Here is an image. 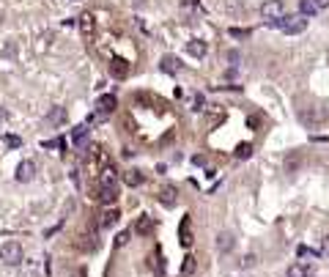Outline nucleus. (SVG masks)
<instances>
[{
  "instance_id": "nucleus-26",
  "label": "nucleus",
  "mask_w": 329,
  "mask_h": 277,
  "mask_svg": "<svg viewBox=\"0 0 329 277\" xmlns=\"http://www.w3.org/2000/svg\"><path fill=\"white\" fill-rule=\"evenodd\" d=\"M6 146H9V149H20L22 140L17 137V134H6Z\"/></svg>"
},
{
  "instance_id": "nucleus-27",
  "label": "nucleus",
  "mask_w": 329,
  "mask_h": 277,
  "mask_svg": "<svg viewBox=\"0 0 329 277\" xmlns=\"http://www.w3.org/2000/svg\"><path fill=\"white\" fill-rule=\"evenodd\" d=\"M231 36H236V39H247V36H250V31H247V28H231Z\"/></svg>"
},
{
  "instance_id": "nucleus-33",
  "label": "nucleus",
  "mask_w": 329,
  "mask_h": 277,
  "mask_svg": "<svg viewBox=\"0 0 329 277\" xmlns=\"http://www.w3.org/2000/svg\"><path fill=\"white\" fill-rule=\"evenodd\" d=\"M228 58H231V63H233V66H239V52H231Z\"/></svg>"
},
{
  "instance_id": "nucleus-7",
  "label": "nucleus",
  "mask_w": 329,
  "mask_h": 277,
  "mask_svg": "<svg viewBox=\"0 0 329 277\" xmlns=\"http://www.w3.org/2000/svg\"><path fill=\"white\" fill-rule=\"evenodd\" d=\"M99 187H118V170H115L113 165H107V168L99 173Z\"/></svg>"
},
{
  "instance_id": "nucleus-14",
  "label": "nucleus",
  "mask_w": 329,
  "mask_h": 277,
  "mask_svg": "<svg viewBox=\"0 0 329 277\" xmlns=\"http://www.w3.org/2000/svg\"><path fill=\"white\" fill-rule=\"evenodd\" d=\"M187 52L195 55V58H203L206 52H209V47H206V41H201V39H192V41H187Z\"/></svg>"
},
{
  "instance_id": "nucleus-21",
  "label": "nucleus",
  "mask_w": 329,
  "mask_h": 277,
  "mask_svg": "<svg viewBox=\"0 0 329 277\" xmlns=\"http://www.w3.org/2000/svg\"><path fill=\"white\" fill-rule=\"evenodd\" d=\"M233 157L236 159H250L252 157V143H239L236 151H233Z\"/></svg>"
},
{
  "instance_id": "nucleus-20",
  "label": "nucleus",
  "mask_w": 329,
  "mask_h": 277,
  "mask_svg": "<svg viewBox=\"0 0 329 277\" xmlns=\"http://www.w3.org/2000/svg\"><path fill=\"white\" fill-rule=\"evenodd\" d=\"M195 269H198V258L187 255V258H184V263H181V277H190V274H195Z\"/></svg>"
},
{
  "instance_id": "nucleus-6",
  "label": "nucleus",
  "mask_w": 329,
  "mask_h": 277,
  "mask_svg": "<svg viewBox=\"0 0 329 277\" xmlns=\"http://www.w3.org/2000/svg\"><path fill=\"white\" fill-rule=\"evenodd\" d=\"M115 107H118V99H115L113 93H104V96H99V102H96V113L102 115V118H104V115H110Z\"/></svg>"
},
{
  "instance_id": "nucleus-28",
  "label": "nucleus",
  "mask_w": 329,
  "mask_h": 277,
  "mask_svg": "<svg viewBox=\"0 0 329 277\" xmlns=\"http://www.w3.org/2000/svg\"><path fill=\"white\" fill-rule=\"evenodd\" d=\"M129 236H132V231H121V233H118V239H115V244L123 247V244L129 241Z\"/></svg>"
},
{
  "instance_id": "nucleus-8",
  "label": "nucleus",
  "mask_w": 329,
  "mask_h": 277,
  "mask_svg": "<svg viewBox=\"0 0 329 277\" xmlns=\"http://www.w3.org/2000/svg\"><path fill=\"white\" fill-rule=\"evenodd\" d=\"M310 274H313V266L304 263V261H296L285 269V277H310Z\"/></svg>"
},
{
  "instance_id": "nucleus-10",
  "label": "nucleus",
  "mask_w": 329,
  "mask_h": 277,
  "mask_svg": "<svg viewBox=\"0 0 329 277\" xmlns=\"http://www.w3.org/2000/svg\"><path fill=\"white\" fill-rule=\"evenodd\" d=\"M179 236H181V244L184 247H190L192 244V217L187 214L184 220H181V225H179Z\"/></svg>"
},
{
  "instance_id": "nucleus-13",
  "label": "nucleus",
  "mask_w": 329,
  "mask_h": 277,
  "mask_svg": "<svg viewBox=\"0 0 329 277\" xmlns=\"http://www.w3.org/2000/svg\"><path fill=\"white\" fill-rule=\"evenodd\" d=\"M159 200L164 206H176V200H179V190H176L173 184H164L159 190Z\"/></svg>"
},
{
  "instance_id": "nucleus-3",
  "label": "nucleus",
  "mask_w": 329,
  "mask_h": 277,
  "mask_svg": "<svg viewBox=\"0 0 329 277\" xmlns=\"http://www.w3.org/2000/svg\"><path fill=\"white\" fill-rule=\"evenodd\" d=\"M261 17H263V20H269V22L283 20V17H285V3H283V0H263Z\"/></svg>"
},
{
  "instance_id": "nucleus-5",
  "label": "nucleus",
  "mask_w": 329,
  "mask_h": 277,
  "mask_svg": "<svg viewBox=\"0 0 329 277\" xmlns=\"http://www.w3.org/2000/svg\"><path fill=\"white\" fill-rule=\"evenodd\" d=\"M214 244H217V250L225 255V252H231L233 247H236V236H233L231 231H220L217 233V239H214Z\"/></svg>"
},
{
  "instance_id": "nucleus-25",
  "label": "nucleus",
  "mask_w": 329,
  "mask_h": 277,
  "mask_svg": "<svg viewBox=\"0 0 329 277\" xmlns=\"http://www.w3.org/2000/svg\"><path fill=\"white\" fill-rule=\"evenodd\" d=\"M255 263H258V255H255V252H247L242 261H239V266H242V269H252Z\"/></svg>"
},
{
  "instance_id": "nucleus-15",
  "label": "nucleus",
  "mask_w": 329,
  "mask_h": 277,
  "mask_svg": "<svg viewBox=\"0 0 329 277\" xmlns=\"http://www.w3.org/2000/svg\"><path fill=\"white\" fill-rule=\"evenodd\" d=\"M143 181H145V176L140 173V170H134V168L123 173V184H126V187H140Z\"/></svg>"
},
{
  "instance_id": "nucleus-24",
  "label": "nucleus",
  "mask_w": 329,
  "mask_h": 277,
  "mask_svg": "<svg viewBox=\"0 0 329 277\" xmlns=\"http://www.w3.org/2000/svg\"><path fill=\"white\" fill-rule=\"evenodd\" d=\"M296 255H299V258H315V255H321V252L313 250V247H307V244H299V247H296Z\"/></svg>"
},
{
  "instance_id": "nucleus-12",
  "label": "nucleus",
  "mask_w": 329,
  "mask_h": 277,
  "mask_svg": "<svg viewBox=\"0 0 329 277\" xmlns=\"http://www.w3.org/2000/svg\"><path fill=\"white\" fill-rule=\"evenodd\" d=\"M99 200H102L104 206H113L115 200H118V187H99Z\"/></svg>"
},
{
  "instance_id": "nucleus-4",
  "label": "nucleus",
  "mask_w": 329,
  "mask_h": 277,
  "mask_svg": "<svg viewBox=\"0 0 329 277\" xmlns=\"http://www.w3.org/2000/svg\"><path fill=\"white\" fill-rule=\"evenodd\" d=\"M33 176H36V165H33L31 159H22V162L17 165V181H20V184H28Z\"/></svg>"
},
{
  "instance_id": "nucleus-11",
  "label": "nucleus",
  "mask_w": 329,
  "mask_h": 277,
  "mask_svg": "<svg viewBox=\"0 0 329 277\" xmlns=\"http://www.w3.org/2000/svg\"><path fill=\"white\" fill-rule=\"evenodd\" d=\"M159 69H162L164 74H179L181 72V61L176 55H164L162 63H159Z\"/></svg>"
},
{
  "instance_id": "nucleus-32",
  "label": "nucleus",
  "mask_w": 329,
  "mask_h": 277,
  "mask_svg": "<svg viewBox=\"0 0 329 277\" xmlns=\"http://www.w3.org/2000/svg\"><path fill=\"white\" fill-rule=\"evenodd\" d=\"M315 9H329V0H313Z\"/></svg>"
},
{
  "instance_id": "nucleus-2",
  "label": "nucleus",
  "mask_w": 329,
  "mask_h": 277,
  "mask_svg": "<svg viewBox=\"0 0 329 277\" xmlns=\"http://www.w3.org/2000/svg\"><path fill=\"white\" fill-rule=\"evenodd\" d=\"M0 261H3L6 266H17V263H22V244L20 241H6V244L0 247Z\"/></svg>"
},
{
  "instance_id": "nucleus-30",
  "label": "nucleus",
  "mask_w": 329,
  "mask_h": 277,
  "mask_svg": "<svg viewBox=\"0 0 329 277\" xmlns=\"http://www.w3.org/2000/svg\"><path fill=\"white\" fill-rule=\"evenodd\" d=\"M321 255H326V258H329V233H326L324 239H321Z\"/></svg>"
},
{
  "instance_id": "nucleus-1",
  "label": "nucleus",
  "mask_w": 329,
  "mask_h": 277,
  "mask_svg": "<svg viewBox=\"0 0 329 277\" xmlns=\"http://www.w3.org/2000/svg\"><path fill=\"white\" fill-rule=\"evenodd\" d=\"M307 17H302V14H296V17H283V20H277V22H272L274 28H280L283 33H288V36H296V33H302V31H307Z\"/></svg>"
},
{
  "instance_id": "nucleus-19",
  "label": "nucleus",
  "mask_w": 329,
  "mask_h": 277,
  "mask_svg": "<svg viewBox=\"0 0 329 277\" xmlns=\"http://www.w3.org/2000/svg\"><path fill=\"white\" fill-rule=\"evenodd\" d=\"M63 121H66V110L63 107H52L50 113H47V123H55L58 126V123H63Z\"/></svg>"
},
{
  "instance_id": "nucleus-16",
  "label": "nucleus",
  "mask_w": 329,
  "mask_h": 277,
  "mask_svg": "<svg viewBox=\"0 0 329 277\" xmlns=\"http://www.w3.org/2000/svg\"><path fill=\"white\" fill-rule=\"evenodd\" d=\"M118 209H104L102 211V220H99V225H102V228H113L115 225V222H118Z\"/></svg>"
},
{
  "instance_id": "nucleus-18",
  "label": "nucleus",
  "mask_w": 329,
  "mask_h": 277,
  "mask_svg": "<svg viewBox=\"0 0 329 277\" xmlns=\"http://www.w3.org/2000/svg\"><path fill=\"white\" fill-rule=\"evenodd\" d=\"M93 28H96L93 14H82V17H80V31H82V36H93Z\"/></svg>"
},
{
  "instance_id": "nucleus-22",
  "label": "nucleus",
  "mask_w": 329,
  "mask_h": 277,
  "mask_svg": "<svg viewBox=\"0 0 329 277\" xmlns=\"http://www.w3.org/2000/svg\"><path fill=\"white\" fill-rule=\"evenodd\" d=\"M299 11H302V17H307V20H310L318 9L313 6V0H299Z\"/></svg>"
},
{
  "instance_id": "nucleus-23",
  "label": "nucleus",
  "mask_w": 329,
  "mask_h": 277,
  "mask_svg": "<svg viewBox=\"0 0 329 277\" xmlns=\"http://www.w3.org/2000/svg\"><path fill=\"white\" fill-rule=\"evenodd\" d=\"M85 137H88V123H82V126H77V129L72 132V140H74L77 146L85 143Z\"/></svg>"
},
{
  "instance_id": "nucleus-29",
  "label": "nucleus",
  "mask_w": 329,
  "mask_h": 277,
  "mask_svg": "<svg viewBox=\"0 0 329 277\" xmlns=\"http://www.w3.org/2000/svg\"><path fill=\"white\" fill-rule=\"evenodd\" d=\"M192 110H203V93H195V96H192Z\"/></svg>"
},
{
  "instance_id": "nucleus-34",
  "label": "nucleus",
  "mask_w": 329,
  "mask_h": 277,
  "mask_svg": "<svg viewBox=\"0 0 329 277\" xmlns=\"http://www.w3.org/2000/svg\"><path fill=\"white\" fill-rule=\"evenodd\" d=\"M192 162H195V165H206V157H198L195 154V157H192Z\"/></svg>"
},
{
  "instance_id": "nucleus-9",
  "label": "nucleus",
  "mask_w": 329,
  "mask_h": 277,
  "mask_svg": "<svg viewBox=\"0 0 329 277\" xmlns=\"http://www.w3.org/2000/svg\"><path fill=\"white\" fill-rule=\"evenodd\" d=\"M110 74H113L115 80H123L129 74V63L123 61V58H113V61H110Z\"/></svg>"
},
{
  "instance_id": "nucleus-17",
  "label": "nucleus",
  "mask_w": 329,
  "mask_h": 277,
  "mask_svg": "<svg viewBox=\"0 0 329 277\" xmlns=\"http://www.w3.org/2000/svg\"><path fill=\"white\" fill-rule=\"evenodd\" d=\"M151 231H154V220H151V217H140V220L134 222V233H140V236H148Z\"/></svg>"
},
{
  "instance_id": "nucleus-31",
  "label": "nucleus",
  "mask_w": 329,
  "mask_h": 277,
  "mask_svg": "<svg viewBox=\"0 0 329 277\" xmlns=\"http://www.w3.org/2000/svg\"><path fill=\"white\" fill-rule=\"evenodd\" d=\"M6 121H9V110H6L3 104H0V123H6Z\"/></svg>"
}]
</instances>
